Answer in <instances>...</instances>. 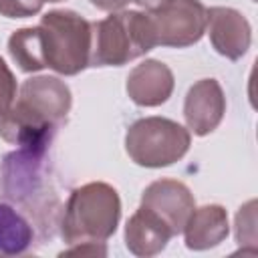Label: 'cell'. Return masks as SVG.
I'll list each match as a JSON object with an SVG mask.
<instances>
[{
    "label": "cell",
    "instance_id": "e0dca14e",
    "mask_svg": "<svg viewBox=\"0 0 258 258\" xmlns=\"http://www.w3.org/2000/svg\"><path fill=\"white\" fill-rule=\"evenodd\" d=\"M16 97V79L0 56V109L8 107Z\"/></svg>",
    "mask_w": 258,
    "mask_h": 258
},
{
    "label": "cell",
    "instance_id": "7a4b0ae2",
    "mask_svg": "<svg viewBox=\"0 0 258 258\" xmlns=\"http://www.w3.org/2000/svg\"><path fill=\"white\" fill-rule=\"evenodd\" d=\"M121 216V200L113 185L91 181L77 189L67 200L60 224L62 240L75 244H105L117 230Z\"/></svg>",
    "mask_w": 258,
    "mask_h": 258
},
{
    "label": "cell",
    "instance_id": "ac0fdd59",
    "mask_svg": "<svg viewBox=\"0 0 258 258\" xmlns=\"http://www.w3.org/2000/svg\"><path fill=\"white\" fill-rule=\"evenodd\" d=\"M95 8L99 10H105V12H115L119 8H123L125 4H129L131 0H89Z\"/></svg>",
    "mask_w": 258,
    "mask_h": 258
},
{
    "label": "cell",
    "instance_id": "52a82bcc",
    "mask_svg": "<svg viewBox=\"0 0 258 258\" xmlns=\"http://www.w3.org/2000/svg\"><path fill=\"white\" fill-rule=\"evenodd\" d=\"M141 206L159 216L169 226L173 236H177L183 232V226L187 224L196 202L185 183L177 179H157L145 187Z\"/></svg>",
    "mask_w": 258,
    "mask_h": 258
},
{
    "label": "cell",
    "instance_id": "5b68a950",
    "mask_svg": "<svg viewBox=\"0 0 258 258\" xmlns=\"http://www.w3.org/2000/svg\"><path fill=\"white\" fill-rule=\"evenodd\" d=\"M125 149L137 165L165 167L187 153L189 131L165 117H145L127 129Z\"/></svg>",
    "mask_w": 258,
    "mask_h": 258
},
{
    "label": "cell",
    "instance_id": "7c38bea8",
    "mask_svg": "<svg viewBox=\"0 0 258 258\" xmlns=\"http://www.w3.org/2000/svg\"><path fill=\"white\" fill-rule=\"evenodd\" d=\"M230 232L228 214L222 206L210 204L194 208L187 224L183 226L185 246L189 250H208L226 240Z\"/></svg>",
    "mask_w": 258,
    "mask_h": 258
},
{
    "label": "cell",
    "instance_id": "9c48e42d",
    "mask_svg": "<svg viewBox=\"0 0 258 258\" xmlns=\"http://www.w3.org/2000/svg\"><path fill=\"white\" fill-rule=\"evenodd\" d=\"M226 113V97L216 79H202L189 87L183 103V117L196 135L212 133Z\"/></svg>",
    "mask_w": 258,
    "mask_h": 258
},
{
    "label": "cell",
    "instance_id": "ba28073f",
    "mask_svg": "<svg viewBox=\"0 0 258 258\" xmlns=\"http://www.w3.org/2000/svg\"><path fill=\"white\" fill-rule=\"evenodd\" d=\"M206 30L210 34L216 52L230 60L242 58L252 42V30L248 20L234 8L214 6L208 10Z\"/></svg>",
    "mask_w": 258,
    "mask_h": 258
},
{
    "label": "cell",
    "instance_id": "4fadbf2b",
    "mask_svg": "<svg viewBox=\"0 0 258 258\" xmlns=\"http://www.w3.org/2000/svg\"><path fill=\"white\" fill-rule=\"evenodd\" d=\"M8 52L24 73H34L46 67L44 44H42V34L38 26L14 30L8 38Z\"/></svg>",
    "mask_w": 258,
    "mask_h": 258
},
{
    "label": "cell",
    "instance_id": "8992f818",
    "mask_svg": "<svg viewBox=\"0 0 258 258\" xmlns=\"http://www.w3.org/2000/svg\"><path fill=\"white\" fill-rule=\"evenodd\" d=\"M147 16L155 46H191L204 36L208 24V8L200 0H167Z\"/></svg>",
    "mask_w": 258,
    "mask_h": 258
},
{
    "label": "cell",
    "instance_id": "2e32d148",
    "mask_svg": "<svg viewBox=\"0 0 258 258\" xmlns=\"http://www.w3.org/2000/svg\"><path fill=\"white\" fill-rule=\"evenodd\" d=\"M42 0H0V14L6 18H28L38 14Z\"/></svg>",
    "mask_w": 258,
    "mask_h": 258
},
{
    "label": "cell",
    "instance_id": "5bb4252c",
    "mask_svg": "<svg viewBox=\"0 0 258 258\" xmlns=\"http://www.w3.org/2000/svg\"><path fill=\"white\" fill-rule=\"evenodd\" d=\"M30 224L10 206L0 204V254H22L32 244Z\"/></svg>",
    "mask_w": 258,
    "mask_h": 258
},
{
    "label": "cell",
    "instance_id": "6da1fadb",
    "mask_svg": "<svg viewBox=\"0 0 258 258\" xmlns=\"http://www.w3.org/2000/svg\"><path fill=\"white\" fill-rule=\"evenodd\" d=\"M71 109V89L48 75L26 79L18 99L0 109V137L28 153H42Z\"/></svg>",
    "mask_w": 258,
    "mask_h": 258
},
{
    "label": "cell",
    "instance_id": "30bf717a",
    "mask_svg": "<svg viewBox=\"0 0 258 258\" xmlns=\"http://www.w3.org/2000/svg\"><path fill=\"white\" fill-rule=\"evenodd\" d=\"M173 93V73L159 60L137 64L127 77V95L139 107H157Z\"/></svg>",
    "mask_w": 258,
    "mask_h": 258
},
{
    "label": "cell",
    "instance_id": "277c9868",
    "mask_svg": "<svg viewBox=\"0 0 258 258\" xmlns=\"http://www.w3.org/2000/svg\"><path fill=\"white\" fill-rule=\"evenodd\" d=\"M46 67L60 75H79L89 67L93 26L73 10H50L40 18Z\"/></svg>",
    "mask_w": 258,
    "mask_h": 258
},
{
    "label": "cell",
    "instance_id": "3957f363",
    "mask_svg": "<svg viewBox=\"0 0 258 258\" xmlns=\"http://www.w3.org/2000/svg\"><path fill=\"white\" fill-rule=\"evenodd\" d=\"M89 67H121L155 46L149 16L137 10H121L93 22Z\"/></svg>",
    "mask_w": 258,
    "mask_h": 258
},
{
    "label": "cell",
    "instance_id": "d6986e66",
    "mask_svg": "<svg viewBox=\"0 0 258 258\" xmlns=\"http://www.w3.org/2000/svg\"><path fill=\"white\" fill-rule=\"evenodd\" d=\"M133 2H137L141 8H145V10H155V8H159L161 4H165L167 0H133Z\"/></svg>",
    "mask_w": 258,
    "mask_h": 258
},
{
    "label": "cell",
    "instance_id": "9a60e30c",
    "mask_svg": "<svg viewBox=\"0 0 258 258\" xmlns=\"http://www.w3.org/2000/svg\"><path fill=\"white\" fill-rule=\"evenodd\" d=\"M256 202H248L244 208H240L236 216V240L238 244H250L254 246L256 242V216H254Z\"/></svg>",
    "mask_w": 258,
    "mask_h": 258
},
{
    "label": "cell",
    "instance_id": "8fae6325",
    "mask_svg": "<svg viewBox=\"0 0 258 258\" xmlns=\"http://www.w3.org/2000/svg\"><path fill=\"white\" fill-rule=\"evenodd\" d=\"M173 238L169 226L151 210L139 206V210L125 224V246L131 254L149 258L159 254Z\"/></svg>",
    "mask_w": 258,
    "mask_h": 258
},
{
    "label": "cell",
    "instance_id": "ffe728a7",
    "mask_svg": "<svg viewBox=\"0 0 258 258\" xmlns=\"http://www.w3.org/2000/svg\"><path fill=\"white\" fill-rule=\"evenodd\" d=\"M42 2H60V0H42Z\"/></svg>",
    "mask_w": 258,
    "mask_h": 258
}]
</instances>
